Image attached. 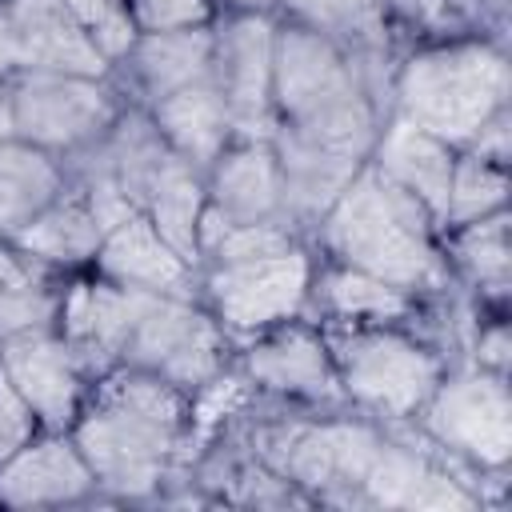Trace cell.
Segmentation results:
<instances>
[{
  "instance_id": "6da1fadb",
  "label": "cell",
  "mask_w": 512,
  "mask_h": 512,
  "mask_svg": "<svg viewBox=\"0 0 512 512\" xmlns=\"http://www.w3.org/2000/svg\"><path fill=\"white\" fill-rule=\"evenodd\" d=\"M88 364L92 380L108 368L152 372L180 392H196L232 368V336L200 304V296H172L84 276L64 288L56 324Z\"/></svg>"
},
{
  "instance_id": "7a4b0ae2",
  "label": "cell",
  "mask_w": 512,
  "mask_h": 512,
  "mask_svg": "<svg viewBox=\"0 0 512 512\" xmlns=\"http://www.w3.org/2000/svg\"><path fill=\"white\" fill-rule=\"evenodd\" d=\"M68 436L88 460L100 496L156 500L188 460L192 396L152 372L108 368L88 384Z\"/></svg>"
},
{
  "instance_id": "3957f363",
  "label": "cell",
  "mask_w": 512,
  "mask_h": 512,
  "mask_svg": "<svg viewBox=\"0 0 512 512\" xmlns=\"http://www.w3.org/2000/svg\"><path fill=\"white\" fill-rule=\"evenodd\" d=\"M272 112L296 136L368 160L392 116V76L352 60L328 36L276 16Z\"/></svg>"
},
{
  "instance_id": "277c9868",
  "label": "cell",
  "mask_w": 512,
  "mask_h": 512,
  "mask_svg": "<svg viewBox=\"0 0 512 512\" xmlns=\"http://www.w3.org/2000/svg\"><path fill=\"white\" fill-rule=\"evenodd\" d=\"M308 244L320 248L324 260L388 280L420 300L460 288L444 260L436 216L372 160L360 164L336 204L320 216Z\"/></svg>"
},
{
  "instance_id": "5b68a950",
  "label": "cell",
  "mask_w": 512,
  "mask_h": 512,
  "mask_svg": "<svg viewBox=\"0 0 512 512\" xmlns=\"http://www.w3.org/2000/svg\"><path fill=\"white\" fill-rule=\"evenodd\" d=\"M512 100L504 40L436 36L396 60L392 116L440 136L456 152Z\"/></svg>"
},
{
  "instance_id": "8992f818",
  "label": "cell",
  "mask_w": 512,
  "mask_h": 512,
  "mask_svg": "<svg viewBox=\"0 0 512 512\" xmlns=\"http://www.w3.org/2000/svg\"><path fill=\"white\" fill-rule=\"evenodd\" d=\"M344 400L376 420H412L440 376L448 356L404 324H320Z\"/></svg>"
},
{
  "instance_id": "52a82bcc",
  "label": "cell",
  "mask_w": 512,
  "mask_h": 512,
  "mask_svg": "<svg viewBox=\"0 0 512 512\" xmlns=\"http://www.w3.org/2000/svg\"><path fill=\"white\" fill-rule=\"evenodd\" d=\"M412 424L472 472H508L512 464V396L508 376L472 360L448 364Z\"/></svg>"
},
{
  "instance_id": "ba28073f",
  "label": "cell",
  "mask_w": 512,
  "mask_h": 512,
  "mask_svg": "<svg viewBox=\"0 0 512 512\" xmlns=\"http://www.w3.org/2000/svg\"><path fill=\"white\" fill-rule=\"evenodd\" d=\"M312 272L316 248L300 240L260 256L200 264L196 296L228 336H256L264 328L304 316Z\"/></svg>"
},
{
  "instance_id": "9c48e42d",
  "label": "cell",
  "mask_w": 512,
  "mask_h": 512,
  "mask_svg": "<svg viewBox=\"0 0 512 512\" xmlns=\"http://www.w3.org/2000/svg\"><path fill=\"white\" fill-rule=\"evenodd\" d=\"M4 88L12 108V136L60 160L96 144L128 108L112 76L20 72L4 80Z\"/></svg>"
},
{
  "instance_id": "30bf717a",
  "label": "cell",
  "mask_w": 512,
  "mask_h": 512,
  "mask_svg": "<svg viewBox=\"0 0 512 512\" xmlns=\"http://www.w3.org/2000/svg\"><path fill=\"white\" fill-rule=\"evenodd\" d=\"M232 368L252 384L256 396H268L272 404H296V408H352L344 400L324 328L316 320H284L276 328H264L248 336L244 348H236Z\"/></svg>"
},
{
  "instance_id": "8fae6325",
  "label": "cell",
  "mask_w": 512,
  "mask_h": 512,
  "mask_svg": "<svg viewBox=\"0 0 512 512\" xmlns=\"http://www.w3.org/2000/svg\"><path fill=\"white\" fill-rule=\"evenodd\" d=\"M272 40L276 16L268 12H220L212 20V68L208 80L228 104L236 140H268L272 112Z\"/></svg>"
},
{
  "instance_id": "7c38bea8",
  "label": "cell",
  "mask_w": 512,
  "mask_h": 512,
  "mask_svg": "<svg viewBox=\"0 0 512 512\" xmlns=\"http://www.w3.org/2000/svg\"><path fill=\"white\" fill-rule=\"evenodd\" d=\"M20 72L108 76L112 64L72 20L64 0H0V80Z\"/></svg>"
},
{
  "instance_id": "4fadbf2b",
  "label": "cell",
  "mask_w": 512,
  "mask_h": 512,
  "mask_svg": "<svg viewBox=\"0 0 512 512\" xmlns=\"http://www.w3.org/2000/svg\"><path fill=\"white\" fill-rule=\"evenodd\" d=\"M0 368L44 432H68L88 396L92 372L60 328L0 340Z\"/></svg>"
},
{
  "instance_id": "5bb4252c",
  "label": "cell",
  "mask_w": 512,
  "mask_h": 512,
  "mask_svg": "<svg viewBox=\"0 0 512 512\" xmlns=\"http://www.w3.org/2000/svg\"><path fill=\"white\" fill-rule=\"evenodd\" d=\"M96 496V476L68 432L40 428L0 460V508H64Z\"/></svg>"
},
{
  "instance_id": "9a60e30c",
  "label": "cell",
  "mask_w": 512,
  "mask_h": 512,
  "mask_svg": "<svg viewBox=\"0 0 512 512\" xmlns=\"http://www.w3.org/2000/svg\"><path fill=\"white\" fill-rule=\"evenodd\" d=\"M208 68H212V24L180 28V32H140L108 76L116 80L128 104L148 108L204 80Z\"/></svg>"
},
{
  "instance_id": "2e32d148",
  "label": "cell",
  "mask_w": 512,
  "mask_h": 512,
  "mask_svg": "<svg viewBox=\"0 0 512 512\" xmlns=\"http://www.w3.org/2000/svg\"><path fill=\"white\" fill-rule=\"evenodd\" d=\"M276 164H280V200H284V220L296 224L304 236L320 224V216L336 204V196L348 188V180L360 172L364 160L320 148L304 136H296L284 124H272L268 136Z\"/></svg>"
},
{
  "instance_id": "e0dca14e",
  "label": "cell",
  "mask_w": 512,
  "mask_h": 512,
  "mask_svg": "<svg viewBox=\"0 0 512 512\" xmlns=\"http://www.w3.org/2000/svg\"><path fill=\"white\" fill-rule=\"evenodd\" d=\"M92 272L128 284V288H148V292H172V296H196L200 268L188 264L156 228L144 212H132L116 228L104 232L100 252L92 260Z\"/></svg>"
},
{
  "instance_id": "ac0fdd59",
  "label": "cell",
  "mask_w": 512,
  "mask_h": 512,
  "mask_svg": "<svg viewBox=\"0 0 512 512\" xmlns=\"http://www.w3.org/2000/svg\"><path fill=\"white\" fill-rule=\"evenodd\" d=\"M204 208L228 224L284 216L280 164H276L272 144L268 140H232L204 172Z\"/></svg>"
},
{
  "instance_id": "d6986e66",
  "label": "cell",
  "mask_w": 512,
  "mask_h": 512,
  "mask_svg": "<svg viewBox=\"0 0 512 512\" xmlns=\"http://www.w3.org/2000/svg\"><path fill=\"white\" fill-rule=\"evenodd\" d=\"M368 160L404 192H412L440 224L444 232V204H448V188H452V168H456V148L444 144L440 136L388 116Z\"/></svg>"
},
{
  "instance_id": "ffe728a7",
  "label": "cell",
  "mask_w": 512,
  "mask_h": 512,
  "mask_svg": "<svg viewBox=\"0 0 512 512\" xmlns=\"http://www.w3.org/2000/svg\"><path fill=\"white\" fill-rule=\"evenodd\" d=\"M420 304V296L388 280H376L348 264L320 260L312 272L304 316L312 312L316 324H408L412 316H420Z\"/></svg>"
},
{
  "instance_id": "44dd1931",
  "label": "cell",
  "mask_w": 512,
  "mask_h": 512,
  "mask_svg": "<svg viewBox=\"0 0 512 512\" xmlns=\"http://www.w3.org/2000/svg\"><path fill=\"white\" fill-rule=\"evenodd\" d=\"M144 112L152 116L164 144L200 172H208L212 160L236 140L228 104H224V96L216 92V84L208 76L172 92V96H164V100H156V104H148Z\"/></svg>"
},
{
  "instance_id": "7402d4cb",
  "label": "cell",
  "mask_w": 512,
  "mask_h": 512,
  "mask_svg": "<svg viewBox=\"0 0 512 512\" xmlns=\"http://www.w3.org/2000/svg\"><path fill=\"white\" fill-rule=\"evenodd\" d=\"M104 228L88 204V196L64 176V188L12 236V244L28 256H36L40 264L56 268V272H76L88 268L100 252Z\"/></svg>"
},
{
  "instance_id": "603a6c76",
  "label": "cell",
  "mask_w": 512,
  "mask_h": 512,
  "mask_svg": "<svg viewBox=\"0 0 512 512\" xmlns=\"http://www.w3.org/2000/svg\"><path fill=\"white\" fill-rule=\"evenodd\" d=\"M444 244V260L456 276V284L488 308H504L508 284H512V248H508V208L444 228L440 236Z\"/></svg>"
},
{
  "instance_id": "cb8c5ba5",
  "label": "cell",
  "mask_w": 512,
  "mask_h": 512,
  "mask_svg": "<svg viewBox=\"0 0 512 512\" xmlns=\"http://www.w3.org/2000/svg\"><path fill=\"white\" fill-rule=\"evenodd\" d=\"M64 288V272L20 252L12 240H0V340L56 328Z\"/></svg>"
},
{
  "instance_id": "d4e9b609",
  "label": "cell",
  "mask_w": 512,
  "mask_h": 512,
  "mask_svg": "<svg viewBox=\"0 0 512 512\" xmlns=\"http://www.w3.org/2000/svg\"><path fill=\"white\" fill-rule=\"evenodd\" d=\"M64 188V160L24 140L0 144V240H12Z\"/></svg>"
},
{
  "instance_id": "484cf974",
  "label": "cell",
  "mask_w": 512,
  "mask_h": 512,
  "mask_svg": "<svg viewBox=\"0 0 512 512\" xmlns=\"http://www.w3.org/2000/svg\"><path fill=\"white\" fill-rule=\"evenodd\" d=\"M140 212L188 264L200 268V212H204V172L200 168L172 156V164L144 192Z\"/></svg>"
},
{
  "instance_id": "4316f807",
  "label": "cell",
  "mask_w": 512,
  "mask_h": 512,
  "mask_svg": "<svg viewBox=\"0 0 512 512\" xmlns=\"http://www.w3.org/2000/svg\"><path fill=\"white\" fill-rule=\"evenodd\" d=\"M504 208H508V168L480 160L472 152H456L452 188L444 204V228H456V224H468V220H480Z\"/></svg>"
},
{
  "instance_id": "83f0119b",
  "label": "cell",
  "mask_w": 512,
  "mask_h": 512,
  "mask_svg": "<svg viewBox=\"0 0 512 512\" xmlns=\"http://www.w3.org/2000/svg\"><path fill=\"white\" fill-rule=\"evenodd\" d=\"M64 8L88 32V40L100 48V56L108 64H116L132 48V40L140 36L136 24H132L128 0H64Z\"/></svg>"
},
{
  "instance_id": "f1b7e54d",
  "label": "cell",
  "mask_w": 512,
  "mask_h": 512,
  "mask_svg": "<svg viewBox=\"0 0 512 512\" xmlns=\"http://www.w3.org/2000/svg\"><path fill=\"white\" fill-rule=\"evenodd\" d=\"M136 32H180L204 28L220 16L216 0H128Z\"/></svg>"
},
{
  "instance_id": "f546056e",
  "label": "cell",
  "mask_w": 512,
  "mask_h": 512,
  "mask_svg": "<svg viewBox=\"0 0 512 512\" xmlns=\"http://www.w3.org/2000/svg\"><path fill=\"white\" fill-rule=\"evenodd\" d=\"M448 36H492L504 40L508 0H440Z\"/></svg>"
},
{
  "instance_id": "4dcf8cb0",
  "label": "cell",
  "mask_w": 512,
  "mask_h": 512,
  "mask_svg": "<svg viewBox=\"0 0 512 512\" xmlns=\"http://www.w3.org/2000/svg\"><path fill=\"white\" fill-rule=\"evenodd\" d=\"M36 432H40V424H36L32 408L20 400V392L12 388V380L0 368V460L12 456L20 444H28Z\"/></svg>"
},
{
  "instance_id": "1f68e13d",
  "label": "cell",
  "mask_w": 512,
  "mask_h": 512,
  "mask_svg": "<svg viewBox=\"0 0 512 512\" xmlns=\"http://www.w3.org/2000/svg\"><path fill=\"white\" fill-rule=\"evenodd\" d=\"M464 360H472V364H480V368H492V372H504V376H508L512 340H508V320H504V312H492L488 320L476 324Z\"/></svg>"
},
{
  "instance_id": "d6a6232c",
  "label": "cell",
  "mask_w": 512,
  "mask_h": 512,
  "mask_svg": "<svg viewBox=\"0 0 512 512\" xmlns=\"http://www.w3.org/2000/svg\"><path fill=\"white\" fill-rule=\"evenodd\" d=\"M460 152H472V156H480V160H492V164H504V168H508V152H512V108L496 112V116L468 140V148H460Z\"/></svg>"
},
{
  "instance_id": "836d02e7",
  "label": "cell",
  "mask_w": 512,
  "mask_h": 512,
  "mask_svg": "<svg viewBox=\"0 0 512 512\" xmlns=\"http://www.w3.org/2000/svg\"><path fill=\"white\" fill-rule=\"evenodd\" d=\"M216 8L220 12H268V16H276L280 0H216Z\"/></svg>"
},
{
  "instance_id": "e575fe53",
  "label": "cell",
  "mask_w": 512,
  "mask_h": 512,
  "mask_svg": "<svg viewBox=\"0 0 512 512\" xmlns=\"http://www.w3.org/2000/svg\"><path fill=\"white\" fill-rule=\"evenodd\" d=\"M12 140V108H8V88L0 80V144Z\"/></svg>"
}]
</instances>
